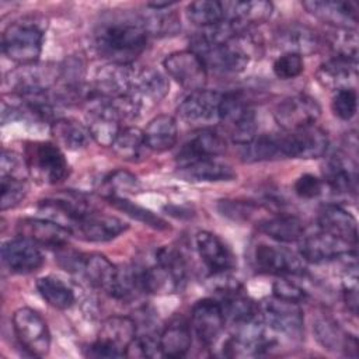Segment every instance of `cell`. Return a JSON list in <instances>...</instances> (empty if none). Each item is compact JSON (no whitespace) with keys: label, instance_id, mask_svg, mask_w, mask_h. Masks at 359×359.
I'll return each instance as SVG.
<instances>
[{"label":"cell","instance_id":"obj_34","mask_svg":"<svg viewBox=\"0 0 359 359\" xmlns=\"http://www.w3.org/2000/svg\"><path fill=\"white\" fill-rule=\"evenodd\" d=\"M259 230L280 243H294L304 237L303 222L293 215H278L259 222Z\"/></svg>","mask_w":359,"mask_h":359},{"label":"cell","instance_id":"obj_16","mask_svg":"<svg viewBox=\"0 0 359 359\" xmlns=\"http://www.w3.org/2000/svg\"><path fill=\"white\" fill-rule=\"evenodd\" d=\"M222 94L213 90H196L184 98L178 107L182 121L192 125H206L219 121Z\"/></svg>","mask_w":359,"mask_h":359},{"label":"cell","instance_id":"obj_44","mask_svg":"<svg viewBox=\"0 0 359 359\" xmlns=\"http://www.w3.org/2000/svg\"><path fill=\"white\" fill-rule=\"evenodd\" d=\"M0 191H1V202H0L1 210L15 208L22 202V199L28 192L27 180L22 177L1 175Z\"/></svg>","mask_w":359,"mask_h":359},{"label":"cell","instance_id":"obj_28","mask_svg":"<svg viewBox=\"0 0 359 359\" xmlns=\"http://www.w3.org/2000/svg\"><path fill=\"white\" fill-rule=\"evenodd\" d=\"M241 156L243 160L248 163L287 158L285 133L257 135L250 143L243 146Z\"/></svg>","mask_w":359,"mask_h":359},{"label":"cell","instance_id":"obj_21","mask_svg":"<svg viewBox=\"0 0 359 359\" xmlns=\"http://www.w3.org/2000/svg\"><path fill=\"white\" fill-rule=\"evenodd\" d=\"M328 149L327 133L316 126H307L286 133V151L292 158H320Z\"/></svg>","mask_w":359,"mask_h":359},{"label":"cell","instance_id":"obj_30","mask_svg":"<svg viewBox=\"0 0 359 359\" xmlns=\"http://www.w3.org/2000/svg\"><path fill=\"white\" fill-rule=\"evenodd\" d=\"M317 341L328 351H344L348 356L358 355V341L353 335L346 334L331 318H318L314 324Z\"/></svg>","mask_w":359,"mask_h":359},{"label":"cell","instance_id":"obj_39","mask_svg":"<svg viewBox=\"0 0 359 359\" xmlns=\"http://www.w3.org/2000/svg\"><path fill=\"white\" fill-rule=\"evenodd\" d=\"M188 20L202 29L215 27L226 21L223 1L216 0H199L194 1L187 7Z\"/></svg>","mask_w":359,"mask_h":359},{"label":"cell","instance_id":"obj_6","mask_svg":"<svg viewBox=\"0 0 359 359\" xmlns=\"http://www.w3.org/2000/svg\"><path fill=\"white\" fill-rule=\"evenodd\" d=\"M259 316L271 331L290 338L303 335L304 316L299 303L272 296L259 304Z\"/></svg>","mask_w":359,"mask_h":359},{"label":"cell","instance_id":"obj_18","mask_svg":"<svg viewBox=\"0 0 359 359\" xmlns=\"http://www.w3.org/2000/svg\"><path fill=\"white\" fill-rule=\"evenodd\" d=\"M226 150L224 139L212 129H201L187 140L177 154L180 167H185L203 158H215Z\"/></svg>","mask_w":359,"mask_h":359},{"label":"cell","instance_id":"obj_14","mask_svg":"<svg viewBox=\"0 0 359 359\" xmlns=\"http://www.w3.org/2000/svg\"><path fill=\"white\" fill-rule=\"evenodd\" d=\"M191 325L201 342L213 345L226 325L220 303L213 299L196 302L191 311Z\"/></svg>","mask_w":359,"mask_h":359},{"label":"cell","instance_id":"obj_48","mask_svg":"<svg viewBox=\"0 0 359 359\" xmlns=\"http://www.w3.org/2000/svg\"><path fill=\"white\" fill-rule=\"evenodd\" d=\"M219 212L236 222H243L248 220L254 212H255V205L251 202H244V201H220L217 205Z\"/></svg>","mask_w":359,"mask_h":359},{"label":"cell","instance_id":"obj_4","mask_svg":"<svg viewBox=\"0 0 359 359\" xmlns=\"http://www.w3.org/2000/svg\"><path fill=\"white\" fill-rule=\"evenodd\" d=\"M219 121L223 122L234 143L247 144L257 136V118L250 102L240 93L222 94Z\"/></svg>","mask_w":359,"mask_h":359},{"label":"cell","instance_id":"obj_24","mask_svg":"<svg viewBox=\"0 0 359 359\" xmlns=\"http://www.w3.org/2000/svg\"><path fill=\"white\" fill-rule=\"evenodd\" d=\"M275 42L285 53H294L299 56L311 55L321 46L318 34L313 28L302 24L282 27L275 35Z\"/></svg>","mask_w":359,"mask_h":359},{"label":"cell","instance_id":"obj_17","mask_svg":"<svg viewBox=\"0 0 359 359\" xmlns=\"http://www.w3.org/2000/svg\"><path fill=\"white\" fill-rule=\"evenodd\" d=\"M196 251L210 273H226L236 266V257L227 244L210 231H199L195 236Z\"/></svg>","mask_w":359,"mask_h":359},{"label":"cell","instance_id":"obj_36","mask_svg":"<svg viewBox=\"0 0 359 359\" xmlns=\"http://www.w3.org/2000/svg\"><path fill=\"white\" fill-rule=\"evenodd\" d=\"M181 172L184 177L192 181H203V182H217V181H231L236 178V172L233 168L216 158H203L181 167Z\"/></svg>","mask_w":359,"mask_h":359},{"label":"cell","instance_id":"obj_10","mask_svg":"<svg viewBox=\"0 0 359 359\" xmlns=\"http://www.w3.org/2000/svg\"><path fill=\"white\" fill-rule=\"evenodd\" d=\"M254 268L268 275H302L306 271V261L285 247L258 244L254 250Z\"/></svg>","mask_w":359,"mask_h":359},{"label":"cell","instance_id":"obj_35","mask_svg":"<svg viewBox=\"0 0 359 359\" xmlns=\"http://www.w3.org/2000/svg\"><path fill=\"white\" fill-rule=\"evenodd\" d=\"M178 137L177 122L171 115H158L153 118L146 130V146L153 151H165L171 149Z\"/></svg>","mask_w":359,"mask_h":359},{"label":"cell","instance_id":"obj_19","mask_svg":"<svg viewBox=\"0 0 359 359\" xmlns=\"http://www.w3.org/2000/svg\"><path fill=\"white\" fill-rule=\"evenodd\" d=\"M303 7L316 18L334 28H351L358 22V6L353 1L344 0H309Z\"/></svg>","mask_w":359,"mask_h":359},{"label":"cell","instance_id":"obj_3","mask_svg":"<svg viewBox=\"0 0 359 359\" xmlns=\"http://www.w3.org/2000/svg\"><path fill=\"white\" fill-rule=\"evenodd\" d=\"M137 332L136 321L130 317H108L98 332V339L87 349L90 358H122Z\"/></svg>","mask_w":359,"mask_h":359},{"label":"cell","instance_id":"obj_13","mask_svg":"<svg viewBox=\"0 0 359 359\" xmlns=\"http://www.w3.org/2000/svg\"><path fill=\"white\" fill-rule=\"evenodd\" d=\"M17 231L22 238H27L36 245L56 250L65 248L72 236L66 227L46 217H24L18 220Z\"/></svg>","mask_w":359,"mask_h":359},{"label":"cell","instance_id":"obj_33","mask_svg":"<svg viewBox=\"0 0 359 359\" xmlns=\"http://www.w3.org/2000/svg\"><path fill=\"white\" fill-rule=\"evenodd\" d=\"M219 303L222 306L226 321H230L231 325H237L259 317V304L245 296L241 287L223 293Z\"/></svg>","mask_w":359,"mask_h":359},{"label":"cell","instance_id":"obj_47","mask_svg":"<svg viewBox=\"0 0 359 359\" xmlns=\"http://www.w3.org/2000/svg\"><path fill=\"white\" fill-rule=\"evenodd\" d=\"M273 73L280 80H290L302 74L304 63L302 56L294 53H283L273 62Z\"/></svg>","mask_w":359,"mask_h":359},{"label":"cell","instance_id":"obj_49","mask_svg":"<svg viewBox=\"0 0 359 359\" xmlns=\"http://www.w3.org/2000/svg\"><path fill=\"white\" fill-rule=\"evenodd\" d=\"M324 182L318 177L313 174H303L294 182V192L299 198L313 199L317 198L323 192Z\"/></svg>","mask_w":359,"mask_h":359},{"label":"cell","instance_id":"obj_32","mask_svg":"<svg viewBox=\"0 0 359 359\" xmlns=\"http://www.w3.org/2000/svg\"><path fill=\"white\" fill-rule=\"evenodd\" d=\"M158 342L163 356L181 358L187 355L191 348V330L182 318H174L161 331Z\"/></svg>","mask_w":359,"mask_h":359},{"label":"cell","instance_id":"obj_12","mask_svg":"<svg viewBox=\"0 0 359 359\" xmlns=\"http://www.w3.org/2000/svg\"><path fill=\"white\" fill-rule=\"evenodd\" d=\"M128 230V223L111 215H104L95 209L83 215L70 229V233L86 241L104 243L114 240Z\"/></svg>","mask_w":359,"mask_h":359},{"label":"cell","instance_id":"obj_29","mask_svg":"<svg viewBox=\"0 0 359 359\" xmlns=\"http://www.w3.org/2000/svg\"><path fill=\"white\" fill-rule=\"evenodd\" d=\"M223 7L226 21L234 24L238 29L265 21L271 17L273 8L269 1H224Z\"/></svg>","mask_w":359,"mask_h":359},{"label":"cell","instance_id":"obj_31","mask_svg":"<svg viewBox=\"0 0 359 359\" xmlns=\"http://www.w3.org/2000/svg\"><path fill=\"white\" fill-rule=\"evenodd\" d=\"M50 133L59 147L72 151L86 147L93 139L88 128L73 118H57L53 121Z\"/></svg>","mask_w":359,"mask_h":359},{"label":"cell","instance_id":"obj_15","mask_svg":"<svg viewBox=\"0 0 359 359\" xmlns=\"http://www.w3.org/2000/svg\"><path fill=\"white\" fill-rule=\"evenodd\" d=\"M351 252H355V245L348 244L324 231L303 237L300 240L299 254L306 262L321 264L338 259Z\"/></svg>","mask_w":359,"mask_h":359},{"label":"cell","instance_id":"obj_37","mask_svg":"<svg viewBox=\"0 0 359 359\" xmlns=\"http://www.w3.org/2000/svg\"><path fill=\"white\" fill-rule=\"evenodd\" d=\"M36 289L48 304L59 310L70 309L76 300L73 290L63 280L50 275L39 278L36 280Z\"/></svg>","mask_w":359,"mask_h":359},{"label":"cell","instance_id":"obj_25","mask_svg":"<svg viewBox=\"0 0 359 359\" xmlns=\"http://www.w3.org/2000/svg\"><path fill=\"white\" fill-rule=\"evenodd\" d=\"M316 76L325 88L334 91L353 88L358 77V60L334 56L318 67Z\"/></svg>","mask_w":359,"mask_h":359},{"label":"cell","instance_id":"obj_46","mask_svg":"<svg viewBox=\"0 0 359 359\" xmlns=\"http://www.w3.org/2000/svg\"><path fill=\"white\" fill-rule=\"evenodd\" d=\"M332 112L342 121H349L356 114L358 95L355 88H345L335 91L332 97Z\"/></svg>","mask_w":359,"mask_h":359},{"label":"cell","instance_id":"obj_20","mask_svg":"<svg viewBox=\"0 0 359 359\" xmlns=\"http://www.w3.org/2000/svg\"><path fill=\"white\" fill-rule=\"evenodd\" d=\"M1 258L14 273H31L43 264V255L36 244L22 237L6 241L1 247Z\"/></svg>","mask_w":359,"mask_h":359},{"label":"cell","instance_id":"obj_9","mask_svg":"<svg viewBox=\"0 0 359 359\" xmlns=\"http://www.w3.org/2000/svg\"><path fill=\"white\" fill-rule=\"evenodd\" d=\"M321 108L318 102L304 94H297L282 100L273 111L276 123L286 132H294L316 123Z\"/></svg>","mask_w":359,"mask_h":359},{"label":"cell","instance_id":"obj_27","mask_svg":"<svg viewBox=\"0 0 359 359\" xmlns=\"http://www.w3.org/2000/svg\"><path fill=\"white\" fill-rule=\"evenodd\" d=\"M167 79L156 69L143 67L136 69L132 93L139 104L143 107L144 102H158L168 93Z\"/></svg>","mask_w":359,"mask_h":359},{"label":"cell","instance_id":"obj_23","mask_svg":"<svg viewBox=\"0 0 359 359\" xmlns=\"http://www.w3.org/2000/svg\"><path fill=\"white\" fill-rule=\"evenodd\" d=\"M318 226L321 231L331 234L351 245L356 247L358 227L356 219L351 212L339 205L328 203L318 210Z\"/></svg>","mask_w":359,"mask_h":359},{"label":"cell","instance_id":"obj_26","mask_svg":"<svg viewBox=\"0 0 359 359\" xmlns=\"http://www.w3.org/2000/svg\"><path fill=\"white\" fill-rule=\"evenodd\" d=\"M77 271L83 273L91 286L111 294L115 285L118 266H115L105 255L90 254L81 257Z\"/></svg>","mask_w":359,"mask_h":359},{"label":"cell","instance_id":"obj_22","mask_svg":"<svg viewBox=\"0 0 359 359\" xmlns=\"http://www.w3.org/2000/svg\"><path fill=\"white\" fill-rule=\"evenodd\" d=\"M324 181L335 194L355 195L358 188V167L353 158L337 153L325 163L323 170Z\"/></svg>","mask_w":359,"mask_h":359},{"label":"cell","instance_id":"obj_42","mask_svg":"<svg viewBox=\"0 0 359 359\" xmlns=\"http://www.w3.org/2000/svg\"><path fill=\"white\" fill-rule=\"evenodd\" d=\"M139 181L137 178L128 172V171H123V170H118V171H114L111 172L105 180H104V184H102V189H104V194L108 198H125L123 195L126 194H135L137 192L139 189Z\"/></svg>","mask_w":359,"mask_h":359},{"label":"cell","instance_id":"obj_40","mask_svg":"<svg viewBox=\"0 0 359 359\" xmlns=\"http://www.w3.org/2000/svg\"><path fill=\"white\" fill-rule=\"evenodd\" d=\"M154 261L167 271V273L172 278L178 289H182V286L187 282V273H188V266L184 255L181 254L180 250L165 245L161 247L156 251L154 254Z\"/></svg>","mask_w":359,"mask_h":359},{"label":"cell","instance_id":"obj_8","mask_svg":"<svg viewBox=\"0 0 359 359\" xmlns=\"http://www.w3.org/2000/svg\"><path fill=\"white\" fill-rule=\"evenodd\" d=\"M86 102L88 105L87 128L91 137L101 146H111L122 129L123 119L108 98L91 95Z\"/></svg>","mask_w":359,"mask_h":359},{"label":"cell","instance_id":"obj_41","mask_svg":"<svg viewBox=\"0 0 359 359\" xmlns=\"http://www.w3.org/2000/svg\"><path fill=\"white\" fill-rule=\"evenodd\" d=\"M164 10H153L147 17L142 18L149 35L168 36L175 35L181 29V22L175 13Z\"/></svg>","mask_w":359,"mask_h":359},{"label":"cell","instance_id":"obj_1","mask_svg":"<svg viewBox=\"0 0 359 359\" xmlns=\"http://www.w3.org/2000/svg\"><path fill=\"white\" fill-rule=\"evenodd\" d=\"M147 39L143 20L125 15L105 20L95 31L98 53L112 63H132L144 50Z\"/></svg>","mask_w":359,"mask_h":359},{"label":"cell","instance_id":"obj_43","mask_svg":"<svg viewBox=\"0 0 359 359\" xmlns=\"http://www.w3.org/2000/svg\"><path fill=\"white\" fill-rule=\"evenodd\" d=\"M109 203L114 205L116 209L122 210L123 213H126L128 216H130L132 219H136L142 223H146L147 226H151L153 229H157V230H163V229H167V223L158 217L157 215H154L151 210L146 209V208H142L133 202H130L129 199L126 198H108Z\"/></svg>","mask_w":359,"mask_h":359},{"label":"cell","instance_id":"obj_2","mask_svg":"<svg viewBox=\"0 0 359 359\" xmlns=\"http://www.w3.org/2000/svg\"><path fill=\"white\" fill-rule=\"evenodd\" d=\"M24 161L29 175L39 184L53 185L69 175V164L57 144L31 142L25 146Z\"/></svg>","mask_w":359,"mask_h":359},{"label":"cell","instance_id":"obj_45","mask_svg":"<svg viewBox=\"0 0 359 359\" xmlns=\"http://www.w3.org/2000/svg\"><path fill=\"white\" fill-rule=\"evenodd\" d=\"M330 45L335 56L358 60V36L351 28H335L330 38Z\"/></svg>","mask_w":359,"mask_h":359},{"label":"cell","instance_id":"obj_11","mask_svg":"<svg viewBox=\"0 0 359 359\" xmlns=\"http://www.w3.org/2000/svg\"><path fill=\"white\" fill-rule=\"evenodd\" d=\"M163 66L168 76L185 90H202L206 84L208 69L202 59L192 50H181L168 55Z\"/></svg>","mask_w":359,"mask_h":359},{"label":"cell","instance_id":"obj_7","mask_svg":"<svg viewBox=\"0 0 359 359\" xmlns=\"http://www.w3.org/2000/svg\"><path fill=\"white\" fill-rule=\"evenodd\" d=\"M14 334L21 346L32 356H45L50 348V334L46 321L29 307H21L13 314Z\"/></svg>","mask_w":359,"mask_h":359},{"label":"cell","instance_id":"obj_50","mask_svg":"<svg viewBox=\"0 0 359 359\" xmlns=\"http://www.w3.org/2000/svg\"><path fill=\"white\" fill-rule=\"evenodd\" d=\"M272 292L275 297L287 300V302H294V303H300L306 299V292L297 286L296 283L286 280V279H279L276 282H273L272 285Z\"/></svg>","mask_w":359,"mask_h":359},{"label":"cell","instance_id":"obj_5","mask_svg":"<svg viewBox=\"0 0 359 359\" xmlns=\"http://www.w3.org/2000/svg\"><path fill=\"white\" fill-rule=\"evenodd\" d=\"M43 32L34 22H13L1 38L4 55L21 65L35 63L42 52Z\"/></svg>","mask_w":359,"mask_h":359},{"label":"cell","instance_id":"obj_38","mask_svg":"<svg viewBox=\"0 0 359 359\" xmlns=\"http://www.w3.org/2000/svg\"><path fill=\"white\" fill-rule=\"evenodd\" d=\"M111 147L119 158H123L126 161H135L142 156L143 149L147 147L144 130L136 126L122 128Z\"/></svg>","mask_w":359,"mask_h":359}]
</instances>
